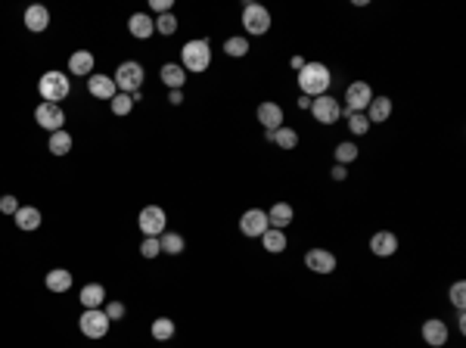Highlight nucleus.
<instances>
[{
	"label": "nucleus",
	"instance_id": "1",
	"mask_svg": "<svg viewBox=\"0 0 466 348\" xmlns=\"http://www.w3.org/2000/svg\"><path fill=\"white\" fill-rule=\"evenodd\" d=\"M329 84H333V75H329V68L323 66V62H304L302 72H298V90H302V97H323V93H329Z\"/></svg>",
	"mask_w": 466,
	"mask_h": 348
},
{
	"label": "nucleus",
	"instance_id": "2",
	"mask_svg": "<svg viewBox=\"0 0 466 348\" xmlns=\"http://www.w3.org/2000/svg\"><path fill=\"white\" fill-rule=\"evenodd\" d=\"M180 66H184V72L202 75L211 66V44L205 37L202 41H186L184 50H180Z\"/></svg>",
	"mask_w": 466,
	"mask_h": 348
},
{
	"label": "nucleus",
	"instance_id": "3",
	"mask_svg": "<svg viewBox=\"0 0 466 348\" xmlns=\"http://www.w3.org/2000/svg\"><path fill=\"white\" fill-rule=\"evenodd\" d=\"M68 90H72V81H68V75L66 72H56V68L43 72L41 81H37V93H41L43 103H56V106H59V99H66Z\"/></svg>",
	"mask_w": 466,
	"mask_h": 348
},
{
	"label": "nucleus",
	"instance_id": "4",
	"mask_svg": "<svg viewBox=\"0 0 466 348\" xmlns=\"http://www.w3.org/2000/svg\"><path fill=\"white\" fill-rule=\"evenodd\" d=\"M112 81H115L118 93H128V97H134V93H140V87H143V81H146V75H143V66H140V62L124 59L122 66L115 68Z\"/></svg>",
	"mask_w": 466,
	"mask_h": 348
},
{
	"label": "nucleus",
	"instance_id": "5",
	"mask_svg": "<svg viewBox=\"0 0 466 348\" xmlns=\"http://www.w3.org/2000/svg\"><path fill=\"white\" fill-rule=\"evenodd\" d=\"M271 10L267 6H261V3H246L242 6V28H246V35H252V37H261V35H267L271 31Z\"/></svg>",
	"mask_w": 466,
	"mask_h": 348
},
{
	"label": "nucleus",
	"instance_id": "6",
	"mask_svg": "<svg viewBox=\"0 0 466 348\" xmlns=\"http://www.w3.org/2000/svg\"><path fill=\"white\" fill-rule=\"evenodd\" d=\"M78 327H81V333H84L87 339H103V336L109 333L112 320L106 317L103 308H84V314L78 317Z\"/></svg>",
	"mask_w": 466,
	"mask_h": 348
},
{
	"label": "nucleus",
	"instance_id": "7",
	"mask_svg": "<svg viewBox=\"0 0 466 348\" xmlns=\"http://www.w3.org/2000/svg\"><path fill=\"white\" fill-rule=\"evenodd\" d=\"M370 99H373V87L367 84V81H351V84L345 87V106H342V115H348V112H367Z\"/></svg>",
	"mask_w": 466,
	"mask_h": 348
},
{
	"label": "nucleus",
	"instance_id": "8",
	"mask_svg": "<svg viewBox=\"0 0 466 348\" xmlns=\"http://www.w3.org/2000/svg\"><path fill=\"white\" fill-rule=\"evenodd\" d=\"M311 115H314V122L320 124H336L342 118V103L336 97H329V93H323V97L311 99Z\"/></svg>",
	"mask_w": 466,
	"mask_h": 348
},
{
	"label": "nucleus",
	"instance_id": "9",
	"mask_svg": "<svg viewBox=\"0 0 466 348\" xmlns=\"http://www.w3.org/2000/svg\"><path fill=\"white\" fill-rule=\"evenodd\" d=\"M137 224H140L143 236H162L168 230L165 227V224H168L165 209H159V205H146V209L140 211V218H137Z\"/></svg>",
	"mask_w": 466,
	"mask_h": 348
},
{
	"label": "nucleus",
	"instance_id": "10",
	"mask_svg": "<svg viewBox=\"0 0 466 348\" xmlns=\"http://www.w3.org/2000/svg\"><path fill=\"white\" fill-rule=\"evenodd\" d=\"M271 227L267 224V211L264 209H249V211H242V218H240V233L242 236H249V240H261V233Z\"/></svg>",
	"mask_w": 466,
	"mask_h": 348
},
{
	"label": "nucleus",
	"instance_id": "11",
	"mask_svg": "<svg viewBox=\"0 0 466 348\" xmlns=\"http://www.w3.org/2000/svg\"><path fill=\"white\" fill-rule=\"evenodd\" d=\"M35 122L41 124L43 130H62V124H66V112H62V106H56V103H41L35 109Z\"/></svg>",
	"mask_w": 466,
	"mask_h": 348
},
{
	"label": "nucleus",
	"instance_id": "12",
	"mask_svg": "<svg viewBox=\"0 0 466 348\" xmlns=\"http://www.w3.org/2000/svg\"><path fill=\"white\" fill-rule=\"evenodd\" d=\"M336 255L329 252V249H308L304 252V267H308L311 273H333L336 271Z\"/></svg>",
	"mask_w": 466,
	"mask_h": 348
},
{
	"label": "nucleus",
	"instance_id": "13",
	"mask_svg": "<svg viewBox=\"0 0 466 348\" xmlns=\"http://www.w3.org/2000/svg\"><path fill=\"white\" fill-rule=\"evenodd\" d=\"M255 115H258V124H264V130L283 128V106L273 103V99H264V103H258Z\"/></svg>",
	"mask_w": 466,
	"mask_h": 348
},
{
	"label": "nucleus",
	"instance_id": "14",
	"mask_svg": "<svg viewBox=\"0 0 466 348\" xmlns=\"http://www.w3.org/2000/svg\"><path fill=\"white\" fill-rule=\"evenodd\" d=\"M370 252L376 255V258H391V255L398 252V236L391 233V230H376V233L370 236Z\"/></svg>",
	"mask_w": 466,
	"mask_h": 348
},
{
	"label": "nucleus",
	"instance_id": "15",
	"mask_svg": "<svg viewBox=\"0 0 466 348\" xmlns=\"http://www.w3.org/2000/svg\"><path fill=\"white\" fill-rule=\"evenodd\" d=\"M420 333H423V342H426V345H432V348L447 345V323L438 320V317H429Z\"/></svg>",
	"mask_w": 466,
	"mask_h": 348
},
{
	"label": "nucleus",
	"instance_id": "16",
	"mask_svg": "<svg viewBox=\"0 0 466 348\" xmlns=\"http://www.w3.org/2000/svg\"><path fill=\"white\" fill-rule=\"evenodd\" d=\"M22 19H25V28L41 35V31H47V25H50V10L43 3H31Z\"/></svg>",
	"mask_w": 466,
	"mask_h": 348
},
{
	"label": "nucleus",
	"instance_id": "17",
	"mask_svg": "<svg viewBox=\"0 0 466 348\" xmlns=\"http://www.w3.org/2000/svg\"><path fill=\"white\" fill-rule=\"evenodd\" d=\"M68 75H75V78H90L93 75V53L90 50H75V53L68 56Z\"/></svg>",
	"mask_w": 466,
	"mask_h": 348
},
{
	"label": "nucleus",
	"instance_id": "18",
	"mask_svg": "<svg viewBox=\"0 0 466 348\" xmlns=\"http://www.w3.org/2000/svg\"><path fill=\"white\" fill-rule=\"evenodd\" d=\"M87 90L97 99H112L118 93V87H115V81H112V75H90V78H87Z\"/></svg>",
	"mask_w": 466,
	"mask_h": 348
},
{
	"label": "nucleus",
	"instance_id": "19",
	"mask_svg": "<svg viewBox=\"0 0 466 348\" xmlns=\"http://www.w3.org/2000/svg\"><path fill=\"white\" fill-rule=\"evenodd\" d=\"M128 31L137 41H146V37L155 35V19L149 16V12H134V16L128 19Z\"/></svg>",
	"mask_w": 466,
	"mask_h": 348
},
{
	"label": "nucleus",
	"instance_id": "20",
	"mask_svg": "<svg viewBox=\"0 0 466 348\" xmlns=\"http://www.w3.org/2000/svg\"><path fill=\"white\" fill-rule=\"evenodd\" d=\"M292 218H295V209H292L289 202H273L271 211H267V224L277 230H286L292 224Z\"/></svg>",
	"mask_w": 466,
	"mask_h": 348
},
{
	"label": "nucleus",
	"instance_id": "21",
	"mask_svg": "<svg viewBox=\"0 0 466 348\" xmlns=\"http://www.w3.org/2000/svg\"><path fill=\"white\" fill-rule=\"evenodd\" d=\"M159 75H162V84H165L168 90H184V84H186L184 66H177V62H165Z\"/></svg>",
	"mask_w": 466,
	"mask_h": 348
},
{
	"label": "nucleus",
	"instance_id": "22",
	"mask_svg": "<svg viewBox=\"0 0 466 348\" xmlns=\"http://www.w3.org/2000/svg\"><path fill=\"white\" fill-rule=\"evenodd\" d=\"M264 140L267 143H273V146H280V149H295L298 146V134L292 128H277V130H264Z\"/></svg>",
	"mask_w": 466,
	"mask_h": 348
},
{
	"label": "nucleus",
	"instance_id": "23",
	"mask_svg": "<svg viewBox=\"0 0 466 348\" xmlns=\"http://www.w3.org/2000/svg\"><path fill=\"white\" fill-rule=\"evenodd\" d=\"M12 218H16V227L25 230V233H31V230L41 227V211H37L35 205H19V211Z\"/></svg>",
	"mask_w": 466,
	"mask_h": 348
},
{
	"label": "nucleus",
	"instance_id": "24",
	"mask_svg": "<svg viewBox=\"0 0 466 348\" xmlns=\"http://www.w3.org/2000/svg\"><path fill=\"white\" fill-rule=\"evenodd\" d=\"M364 115L370 118V124H382L385 118L391 115V99H389V97H373Z\"/></svg>",
	"mask_w": 466,
	"mask_h": 348
},
{
	"label": "nucleus",
	"instance_id": "25",
	"mask_svg": "<svg viewBox=\"0 0 466 348\" xmlns=\"http://www.w3.org/2000/svg\"><path fill=\"white\" fill-rule=\"evenodd\" d=\"M43 283H47L50 292H68L72 289V273H68L66 267H53V271L43 277Z\"/></svg>",
	"mask_w": 466,
	"mask_h": 348
},
{
	"label": "nucleus",
	"instance_id": "26",
	"mask_svg": "<svg viewBox=\"0 0 466 348\" xmlns=\"http://www.w3.org/2000/svg\"><path fill=\"white\" fill-rule=\"evenodd\" d=\"M81 304L84 308H103L106 304V289L99 283H87V286H81Z\"/></svg>",
	"mask_w": 466,
	"mask_h": 348
},
{
	"label": "nucleus",
	"instance_id": "27",
	"mask_svg": "<svg viewBox=\"0 0 466 348\" xmlns=\"http://www.w3.org/2000/svg\"><path fill=\"white\" fill-rule=\"evenodd\" d=\"M261 246H264V252H271V255L286 252V233L277 227H267L264 233H261Z\"/></svg>",
	"mask_w": 466,
	"mask_h": 348
},
{
	"label": "nucleus",
	"instance_id": "28",
	"mask_svg": "<svg viewBox=\"0 0 466 348\" xmlns=\"http://www.w3.org/2000/svg\"><path fill=\"white\" fill-rule=\"evenodd\" d=\"M47 149H50V155H66L68 149H72V134H68L66 128L53 130V134H50V140H47Z\"/></svg>",
	"mask_w": 466,
	"mask_h": 348
},
{
	"label": "nucleus",
	"instance_id": "29",
	"mask_svg": "<svg viewBox=\"0 0 466 348\" xmlns=\"http://www.w3.org/2000/svg\"><path fill=\"white\" fill-rule=\"evenodd\" d=\"M149 333H153V339H155V342H168V339H174L177 327H174V320H171V317H159V320H153Z\"/></svg>",
	"mask_w": 466,
	"mask_h": 348
},
{
	"label": "nucleus",
	"instance_id": "30",
	"mask_svg": "<svg viewBox=\"0 0 466 348\" xmlns=\"http://www.w3.org/2000/svg\"><path fill=\"white\" fill-rule=\"evenodd\" d=\"M159 246H162V252H168V255H180L186 249V242H184V236H180V233L165 230V233L159 236Z\"/></svg>",
	"mask_w": 466,
	"mask_h": 348
},
{
	"label": "nucleus",
	"instance_id": "31",
	"mask_svg": "<svg viewBox=\"0 0 466 348\" xmlns=\"http://www.w3.org/2000/svg\"><path fill=\"white\" fill-rule=\"evenodd\" d=\"M224 53L233 56V59H242V56L249 53V37H242V35L227 37V41H224Z\"/></svg>",
	"mask_w": 466,
	"mask_h": 348
},
{
	"label": "nucleus",
	"instance_id": "32",
	"mask_svg": "<svg viewBox=\"0 0 466 348\" xmlns=\"http://www.w3.org/2000/svg\"><path fill=\"white\" fill-rule=\"evenodd\" d=\"M358 155H360V149H358V143H339V146H336V165H351V162L354 159H358Z\"/></svg>",
	"mask_w": 466,
	"mask_h": 348
},
{
	"label": "nucleus",
	"instance_id": "33",
	"mask_svg": "<svg viewBox=\"0 0 466 348\" xmlns=\"http://www.w3.org/2000/svg\"><path fill=\"white\" fill-rule=\"evenodd\" d=\"M109 106H112V115L124 118V115H130V109H134V97H128V93H115V97L109 99Z\"/></svg>",
	"mask_w": 466,
	"mask_h": 348
},
{
	"label": "nucleus",
	"instance_id": "34",
	"mask_svg": "<svg viewBox=\"0 0 466 348\" xmlns=\"http://www.w3.org/2000/svg\"><path fill=\"white\" fill-rule=\"evenodd\" d=\"M348 130H351L354 137H364L367 130H370V118L364 115V112H348Z\"/></svg>",
	"mask_w": 466,
	"mask_h": 348
},
{
	"label": "nucleus",
	"instance_id": "35",
	"mask_svg": "<svg viewBox=\"0 0 466 348\" xmlns=\"http://www.w3.org/2000/svg\"><path fill=\"white\" fill-rule=\"evenodd\" d=\"M155 31H159V35H174V31H177V16H174V12H162V16L155 19Z\"/></svg>",
	"mask_w": 466,
	"mask_h": 348
},
{
	"label": "nucleus",
	"instance_id": "36",
	"mask_svg": "<svg viewBox=\"0 0 466 348\" xmlns=\"http://www.w3.org/2000/svg\"><path fill=\"white\" fill-rule=\"evenodd\" d=\"M451 304L457 311H466V283L463 280H457V283L451 286Z\"/></svg>",
	"mask_w": 466,
	"mask_h": 348
},
{
	"label": "nucleus",
	"instance_id": "37",
	"mask_svg": "<svg viewBox=\"0 0 466 348\" xmlns=\"http://www.w3.org/2000/svg\"><path fill=\"white\" fill-rule=\"evenodd\" d=\"M159 252H162L159 236H143V242H140V255H143V258H155Z\"/></svg>",
	"mask_w": 466,
	"mask_h": 348
},
{
	"label": "nucleus",
	"instance_id": "38",
	"mask_svg": "<svg viewBox=\"0 0 466 348\" xmlns=\"http://www.w3.org/2000/svg\"><path fill=\"white\" fill-rule=\"evenodd\" d=\"M103 311H106V317L115 323V320H122V317H124V302H106Z\"/></svg>",
	"mask_w": 466,
	"mask_h": 348
},
{
	"label": "nucleus",
	"instance_id": "39",
	"mask_svg": "<svg viewBox=\"0 0 466 348\" xmlns=\"http://www.w3.org/2000/svg\"><path fill=\"white\" fill-rule=\"evenodd\" d=\"M16 211H19L16 196H0V215H16Z\"/></svg>",
	"mask_w": 466,
	"mask_h": 348
},
{
	"label": "nucleus",
	"instance_id": "40",
	"mask_svg": "<svg viewBox=\"0 0 466 348\" xmlns=\"http://www.w3.org/2000/svg\"><path fill=\"white\" fill-rule=\"evenodd\" d=\"M149 6H153L159 16H162V12H171V0H149Z\"/></svg>",
	"mask_w": 466,
	"mask_h": 348
},
{
	"label": "nucleus",
	"instance_id": "41",
	"mask_svg": "<svg viewBox=\"0 0 466 348\" xmlns=\"http://www.w3.org/2000/svg\"><path fill=\"white\" fill-rule=\"evenodd\" d=\"M329 174H333V180H345L348 177V168L345 165H333V171H329Z\"/></svg>",
	"mask_w": 466,
	"mask_h": 348
},
{
	"label": "nucleus",
	"instance_id": "42",
	"mask_svg": "<svg viewBox=\"0 0 466 348\" xmlns=\"http://www.w3.org/2000/svg\"><path fill=\"white\" fill-rule=\"evenodd\" d=\"M168 99H171V106H180L184 103V90H171L168 93Z\"/></svg>",
	"mask_w": 466,
	"mask_h": 348
},
{
	"label": "nucleus",
	"instance_id": "43",
	"mask_svg": "<svg viewBox=\"0 0 466 348\" xmlns=\"http://www.w3.org/2000/svg\"><path fill=\"white\" fill-rule=\"evenodd\" d=\"M457 327L460 333H466V311H457Z\"/></svg>",
	"mask_w": 466,
	"mask_h": 348
},
{
	"label": "nucleus",
	"instance_id": "44",
	"mask_svg": "<svg viewBox=\"0 0 466 348\" xmlns=\"http://www.w3.org/2000/svg\"><path fill=\"white\" fill-rule=\"evenodd\" d=\"M289 66H292V68H295V72H302L304 59H302V56H292V59H289Z\"/></svg>",
	"mask_w": 466,
	"mask_h": 348
},
{
	"label": "nucleus",
	"instance_id": "45",
	"mask_svg": "<svg viewBox=\"0 0 466 348\" xmlns=\"http://www.w3.org/2000/svg\"><path fill=\"white\" fill-rule=\"evenodd\" d=\"M298 109H311V97H298Z\"/></svg>",
	"mask_w": 466,
	"mask_h": 348
}]
</instances>
